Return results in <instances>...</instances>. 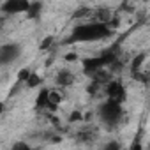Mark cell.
<instances>
[{"label": "cell", "instance_id": "cell-2", "mask_svg": "<svg viewBox=\"0 0 150 150\" xmlns=\"http://www.w3.org/2000/svg\"><path fill=\"white\" fill-rule=\"evenodd\" d=\"M97 117L106 129H117L124 120V106L106 99L97 106Z\"/></svg>", "mask_w": 150, "mask_h": 150}, {"label": "cell", "instance_id": "cell-13", "mask_svg": "<svg viewBox=\"0 0 150 150\" xmlns=\"http://www.w3.org/2000/svg\"><path fill=\"white\" fill-rule=\"evenodd\" d=\"M50 42H51V37H48V39H44V42L41 44V48H48V46H50Z\"/></svg>", "mask_w": 150, "mask_h": 150}, {"label": "cell", "instance_id": "cell-4", "mask_svg": "<svg viewBox=\"0 0 150 150\" xmlns=\"http://www.w3.org/2000/svg\"><path fill=\"white\" fill-rule=\"evenodd\" d=\"M104 94H106V99L108 101H113V103H118V104H124V101L127 97L125 87L122 85L120 80H111L104 87Z\"/></svg>", "mask_w": 150, "mask_h": 150}, {"label": "cell", "instance_id": "cell-14", "mask_svg": "<svg viewBox=\"0 0 150 150\" xmlns=\"http://www.w3.org/2000/svg\"><path fill=\"white\" fill-rule=\"evenodd\" d=\"M146 150H150V143H148V145H146Z\"/></svg>", "mask_w": 150, "mask_h": 150}, {"label": "cell", "instance_id": "cell-8", "mask_svg": "<svg viewBox=\"0 0 150 150\" xmlns=\"http://www.w3.org/2000/svg\"><path fill=\"white\" fill-rule=\"evenodd\" d=\"M42 9H44V6L41 2H32L30 4V9L27 13V18L28 20H39V16L42 14Z\"/></svg>", "mask_w": 150, "mask_h": 150}, {"label": "cell", "instance_id": "cell-11", "mask_svg": "<svg viewBox=\"0 0 150 150\" xmlns=\"http://www.w3.org/2000/svg\"><path fill=\"white\" fill-rule=\"evenodd\" d=\"M11 150H32V146L27 143V141H14Z\"/></svg>", "mask_w": 150, "mask_h": 150}, {"label": "cell", "instance_id": "cell-6", "mask_svg": "<svg viewBox=\"0 0 150 150\" xmlns=\"http://www.w3.org/2000/svg\"><path fill=\"white\" fill-rule=\"evenodd\" d=\"M74 83H76V76H74V72L69 71V69H60L55 74V85L58 88H69Z\"/></svg>", "mask_w": 150, "mask_h": 150}, {"label": "cell", "instance_id": "cell-7", "mask_svg": "<svg viewBox=\"0 0 150 150\" xmlns=\"http://www.w3.org/2000/svg\"><path fill=\"white\" fill-rule=\"evenodd\" d=\"M50 92H51V90H48V88H41V90H39L37 99H35V108H37V110H42V111H46V110L55 111V108H53V104H51V99H50Z\"/></svg>", "mask_w": 150, "mask_h": 150}, {"label": "cell", "instance_id": "cell-9", "mask_svg": "<svg viewBox=\"0 0 150 150\" xmlns=\"http://www.w3.org/2000/svg\"><path fill=\"white\" fill-rule=\"evenodd\" d=\"M25 85L28 87V88H34V87H37V85H41V78L37 76V74L32 71V74H30V76H28V80L25 81Z\"/></svg>", "mask_w": 150, "mask_h": 150}, {"label": "cell", "instance_id": "cell-5", "mask_svg": "<svg viewBox=\"0 0 150 150\" xmlns=\"http://www.w3.org/2000/svg\"><path fill=\"white\" fill-rule=\"evenodd\" d=\"M30 4L28 0H6V2L0 4V11L4 14H27L28 9H30Z\"/></svg>", "mask_w": 150, "mask_h": 150}, {"label": "cell", "instance_id": "cell-1", "mask_svg": "<svg viewBox=\"0 0 150 150\" xmlns=\"http://www.w3.org/2000/svg\"><path fill=\"white\" fill-rule=\"evenodd\" d=\"M113 35V28L108 23H99V21H87L76 25L71 34L64 39L62 44H81V42H97V41H106Z\"/></svg>", "mask_w": 150, "mask_h": 150}, {"label": "cell", "instance_id": "cell-10", "mask_svg": "<svg viewBox=\"0 0 150 150\" xmlns=\"http://www.w3.org/2000/svg\"><path fill=\"white\" fill-rule=\"evenodd\" d=\"M103 150H122V145L117 139H110V141H106L103 145Z\"/></svg>", "mask_w": 150, "mask_h": 150}, {"label": "cell", "instance_id": "cell-12", "mask_svg": "<svg viewBox=\"0 0 150 150\" xmlns=\"http://www.w3.org/2000/svg\"><path fill=\"white\" fill-rule=\"evenodd\" d=\"M129 150H143V145H141L139 138H136V139L132 141V145H131V148H129Z\"/></svg>", "mask_w": 150, "mask_h": 150}, {"label": "cell", "instance_id": "cell-3", "mask_svg": "<svg viewBox=\"0 0 150 150\" xmlns=\"http://www.w3.org/2000/svg\"><path fill=\"white\" fill-rule=\"evenodd\" d=\"M21 51H23V48H21L20 42H4L0 46V65L9 67L11 64L20 60Z\"/></svg>", "mask_w": 150, "mask_h": 150}]
</instances>
